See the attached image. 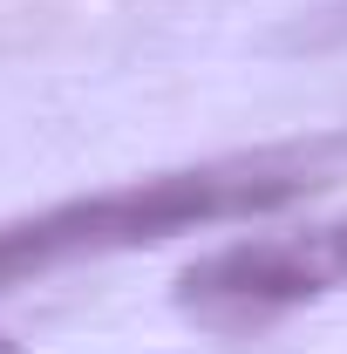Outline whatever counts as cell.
<instances>
[{
    "label": "cell",
    "mask_w": 347,
    "mask_h": 354,
    "mask_svg": "<svg viewBox=\"0 0 347 354\" xmlns=\"http://www.w3.org/2000/svg\"><path fill=\"white\" fill-rule=\"evenodd\" d=\"M347 286V218H320L306 232H259L232 239L212 259L184 266L177 307L212 320V327H259L286 307H306L320 293Z\"/></svg>",
    "instance_id": "cell-2"
},
{
    "label": "cell",
    "mask_w": 347,
    "mask_h": 354,
    "mask_svg": "<svg viewBox=\"0 0 347 354\" xmlns=\"http://www.w3.org/2000/svg\"><path fill=\"white\" fill-rule=\"evenodd\" d=\"M0 354H21V348H14V341H7V334H0Z\"/></svg>",
    "instance_id": "cell-4"
},
{
    "label": "cell",
    "mask_w": 347,
    "mask_h": 354,
    "mask_svg": "<svg viewBox=\"0 0 347 354\" xmlns=\"http://www.w3.org/2000/svg\"><path fill=\"white\" fill-rule=\"evenodd\" d=\"M341 150H347V136L293 143V150H252V157H225V164H198V171L136 177V184L95 191V198H68V205L35 212V218H7L0 225V293L68 259L157 245V239L225 225V218H265V212L293 205L306 191L334 184Z\"/></svg>",
    "instance_id": "cell-1"
},
{
    "label": "cell",
    "mask_w": 347,
    "mask_h": 354,
    "mask_svg": "<svg viewBox=\"0 0 347 354\" xmlns=\"http://www.w3.org/2000/svg\"><path fill=\"white\" fill-rule=\"evenodd\" d=\"M286 41H293V48H327V41H347V0L320 7V14H306L300 28H286Z\"/></svg>",
    "instance_id": "cell-3"
}]
</instances>
